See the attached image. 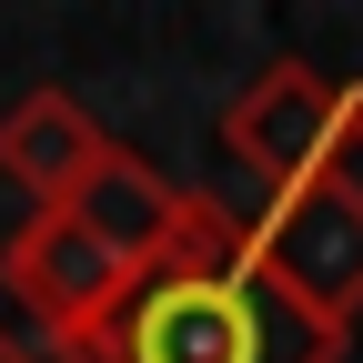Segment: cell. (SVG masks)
<instances>
[{
    "mask_svg": "<svg viewBox=\"0 0 363 363\" xmlns=\"http://www.w3.org/2000/svg\"><path fill=\"white\" fill-rule=\"evenodd\" d=\"M353 333L313 313L252 262V233L233 202L192 192L182 233L131 272V293L91 333L51 343V363H343Z\"/></svg>",
    "mask_w": 363,
    "mask_h": 363,
    "instance_id": "6da1fadb",
    "label": "cell"
},
{
    "mask_svg": "<svg viewBox=\"0 0 363 363\" xmlns=\"http://www.w3.org/2000/svg\"><path fill=\"white\" fill-rule=\"evenodd\" d=\"M242 233H252V262L313 313V323H333V333L363 323V172H323V182H303V192L252 202Z\"/></svg>",
    "mask_w": 363,
    "mask_h": 363,
    "instance_id": "7a4b0ae2",
    "label": "cell"
},
{
    "mask_svg": "<svg viewBox=\"0 0 363 363\" xmlns=\"http://www.w3.org/2000/svg\"><path fill=\"white\" fill-rule=\"evenodd\" d=\"M222 152H233L262 202L272 192H303L323 172H353V111H343V81H323L313 61H272L233 91L222 111Z\"/></svg>",
    "mask_w": 363,
    "mask_h": 363,
    "instance_id": "3957f363",
    "label": "cell"
},
{
    "mask_svg": "<svg viewBox=\"0 0 363 363\" xmlns=\"http://www.w3.org/2000/svg\"><path fill=\"white\" fill-rule=\"evenodd\" d=\"M0 293L21 303V323L40 333V353H51V343L91 333V323L131 293V262L101 252L71 212H21V233L0 242Z\"/></svg>",
    "mask_w": 363,
    "mask_h": 363,
    "instance_id": "277c9868",
    "label": "cell"
},
{
    "mask_svg": "<svg viewBox=\"0 0 363 363\" xmlns=\"http://www.w3.org/2000/svg\"><path fill=\"white\" fill-rule=\"evenodd\" d=\"M101 152H111V131L91 121L71 91H21V101L0 111V182H11L30 212H61L81 182H91Z\"/></svg>",
    "mask_w": 363,
    "mask_h": 363,
    "instance_id": "5b68a950",
    "label": "cell"
},
{
    "mask_svg": "<svg viewBox=\"0 0 363 363\" xmlns=\"http://www.w3.org/2000/svg\"><path fill=\"white\" fill-rule=\"evenodd\" d=\"M182 202H192V192H182L162 162H142L131 142H111L101 162H91V182H81L61 212H71V222H81V233L101 242V252H121L131 272H142V262H152V252L182 233Z\"/></svg>",
    "mask_w": 363,
    "mask_h": 363,
    "instance_id": "8992f818",
    "label": "cell"
},
{
    "mask_svg": "<svg viewBox=\"0 0 363 363\" xmlns=\"http://www.w3.org/2000/svg\"><path fill=\"white\" fill-rule=\"evenodd\" d=\"M343 111H353V162H363V81H343Z\"/></svg>",
    "mask_w": 363,
    "mask_h": 363,
    "instance_id": "52a82bcc",
    "label": "cell"
},
{
    "mask_svg": "<svg viewBox=\"0 0 363 363\" xmlns=\"http://www.w3.org/2000/svg\"><path fill=\"white\" fill-rule=\"evenodd\" d=\"M0 363H40V353H30V343H21V333H0Z\"/></svg>",
    "mask_w": 363,
    "mask_h": 363,
    "instance_id": "ba28073f",
    "label": "cell"
}]
</instances>
